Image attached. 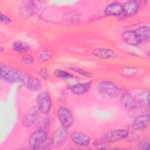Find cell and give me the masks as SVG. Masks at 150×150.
I'll list each match as a JSON object with an SVG mask.
<instances>
[{
  "instance_id": "f1b7e54d",
  "label": "cell",
  "mask_w": 150,
  "mask_h": 150,
  "mask_svg": "<svg viewBox=\"0 0 150 150\" xmlns=\"http://www.w3.org/2000/svg\"><path fill=\"white\" fill-rule=\"evenodd\" d=\"M140 147V149H149V143L147 142V143H144V144H141V145H139Z\"/></svg>"
},
{
  "instance_id": "7c38bea8",
  "label": "cell",
  "mask_w": 150,
  "mask_h": 150,
  "mask_svg": "<svg viewBox=\"0 0 150 150\" xmlns=\"http://www.w3.org/2000/svg\"><path fill=\"white\" fill-rule=\"evenodd\" d=\"M23 83L25 87L31 91H36L39 90L41 87L40 80L38 78L30 75L25 76Z\"/></svg>"
},
{
  "instance_id": "8992f818",
  "label": "cell",
  "mask_w": 150,
  "mask_h": 150,
  "mask_svg": "<svg viewBox=\"0 0 150 150\" xmlns=\"http://www.w3.org/2000/svg\"><path fill=\"white\" fill-rule=\"evenodd\" d=\"M57 116L62 127L67 128L73 122V116L71 112L65 107H60L57 110Z\"/></svg>"
},
{
  "instance_id": "52a82bcc",
  "label": "cell",
  "mask_w": 150,
  "mask_h": 150,
  "mask_svg": "<svg viewBox=\"0 0 150 150\" xmlns=\"http://www.w3.org/2000/svg\"><path fill=\"white\" fill-rule=\"evenodd\" d=\"M67 132L66 128L62 127L56 129L53 134L52 144L54 148H60L65 144L67 138Z\"/></svg>"
},
{
  "instance_id": "603a6c76",
  "label": "cell",
  "mask_w": 150,
  "mask_h": 150,
  "mask_svg": "<svg viewBox=\"0 0 150 150\" xmlns=\"http://www.w3.org/2000/svg\"><path fill=\"white\" fill-rule=\"evenodd\" d=\"M70 69H71V70L76 72L77 73L83 76H84V77H92V74L89 72V71H87V70H83L81 68H79V67H70Z\"/></svg>"
},
{
  "instance_id": "484cf974",
  "label": "cell",
  "mask_w": 150,
  "mask_h": 150,
  "mask_svg": "<svg viewBox=\"0 0 150 150\" xmlns=\"http://www.w3.org/2000/svg\"><path fill=\"white\" fill-rule=\"evenodd\" d=\"M109 144L106 143L103 141H96L93 143V146L97 149H105Z\"/></svg>"
},
{
  "instance_id": "ba28073f",
  "label": "cell",
  "mask_w": 150,
  "mask_h": 150,
  "mask_svg": "<svg viewBox=\"0 0 150 150\" xmlns=\"http://www.w3.org/2000/svg\"><path fill=\"white\" fill-rule=\"evenodd\" d=\"M120 103L122 106L128 110H133L137 106V100L128 93H124L120 97Z\"/></svg>"
},
{
  "instance_id": "ac0fdd59",
  "label": "cell",
  "mask_w": 150,
  "mask_h": 150,
  "mask_svg": "<svg viewBox=\"0 0 150 150\" xmlns=\"http://www.w3.org/2000/svg\"><path fill=\"white\" fill-rule=\"evenodd\" d=\"M37 119V113L35 111H31L28 112L23 118L22 123L26 128H29L32 126Z\"/></svg>"
},
{
  "instance_id": "5b68a950",
  "label": "cell",
  "mask_w": 150,
  "mask_h": 150,
  "mask_svg": "<svg viewBox=\"0 0 150 150\" xmlns=\"http://www.w3.org/2000/svg\"><path fill=\"white\" fill-rule=\"evenodd\" d=\"M37 108L40 112L47 114L51 109L52 101L49 93L45 90L40 91L37 97Z\"/></svg>"
},
{
  "instance_id": "3957f363",
  "label": "cell",
  "mask_w": 150,
  "mask_h": 150,
  "mask_svg": "<svg viewBox=\"0 0 150 150\" xmlns=\"http://www.w3.org/2000/svg\"><path fill=\"white\" fill-rule=\"evenodd\" d=\"M48 135L46 131L39 129L35 130L30 136L29 145L33 149H39L42 148L47 140Z\"/></svg>"
},
{
  "instance_id": "7a4b0ae2",
  "label": "cell",
  "mask_w": 150,
  "mask_h": 150,
  "mask_svg": "<svg viewBox=\"0 0 150 150\" xmlns=\"http://www.w3.org/2000/svg\"><path fill=\"white\" fill-rule=\"evenodd\" d=\"M97 90L101 96L107 98H115L120 93L118 87L112 82L107 80L101 81L98 84Z\"/></svg>"
},
{
  "instance_id": "83f0119b",
  "label": "cell",
  "mask_w": 150,
  "mask_h": 150,
  "mask_svg": "<svg viewBox=\"0 0 150 150\" xmlns=\"http://www.w3.org/2000/svg\"><path fill=\"white\" fill-rule=\"evenodd\" d=\"M38 74L42 79L44 80H46L48 78V72L47 70L46 69H43L40 70V71L38 72Z\"/></svg>"
},
{
  "instance_id": "8fae6325",
  "label": "cell",
  "mask_w": 150,
  "mask_h": 150,
  "mask_svg": "<svg viewBox=\"0 0 150 150\" xmlns=\"http://www.w3.org/2000/svg\"><path fill=\"white\" fill-rule=\"evenodd\" d=\"M149 114L139 115L132 122L131 127L134 130H140L147 127L149 124Z\"/></svg>"
},
{
  "instance_id": "6da1fadb",
  "label": "cell",
  "mask_w": 150,
  "mask_h": 150,
  "mask_svg": "<svg viewBox=\"0 0 150 150\" xmlns=\"http://www.w3.org/2000/svg\"><path fill=\"white\" fill-rule=\"evenodd\" d=\"M25 74L20 71L6 66L1 67V79L9 83H18L23 82Z\"/></svg>"
},
{
  "instance_id": "e0dca14e",
  "label": "cell",
  "mask_w": 150,
  "mask_h": 150,
  "mask_svg": "<svg viewBox=\"0 0 150 150\" xmlns=\"http://www.w3.org/2000/svg\"><path fill=\"white\" fill-rule=\"evenodd\" d=\"M140 42H148L149 40V28L146 26H142L134 30Z\"/></svg>"
},
{
  "instance_id": "277c9868",
  "label": "cell",
  "mask_w": 150,
  "mask_h": 150,
  "mask_svg": "<svg viewBox=\"0 0 150 150\" xmlns=\"http://www.w3.org/2000/svg\"><path fill=\"white\" fill-rule=\"evenodd\" d=\"M128 131L124 129H117L108 131L103 133L101 136V140L108 143H112L127 137Z\"/></svg>"
},
{
  "instance_id": "9c48e42d",
  "label": "cell",
  "mask_w": 150,
  "mask_h": 150,
  "mask_svg": "<svg viewBox=\"0 0 150 150\" xmlns=\"http://www.w3.org/2000/svg\"><path fill=\"white\" fill-rule=\"evenodd\" d=\"M70 138L74 144L80 146H87L90 142V138L87 135L78 131L73 132Z\"/></svg>"
},
{
  "instance_id": "2e32d148",
  "label": "cell",
  "mask_w": 150,
  "mask_h": 150,
  "mask_svg": "<svg viewBox=\"0 0 150 150\" xmlns=\"http://www.w3.org/2000/svg\"><path fill=\"white\" fill-rule=\"evenodd\" d=\"M91 86V82L78 83L71 86L70 87V90L75 95H83L89 90Z\"/></svg>"
},
{
  "instance_id": "5bb4252c",
  "label": "cell",
  "mask_w": 150,
  "mask_h": 150,
  "mask_svg": "<svg viewBox=\"0 0 150 150\" xmlns=\"http://www.w3.org/2000/svg\"><path fill=\"white\" fill-rule=\"evenodd\" d=\"M93 54L96 57L102 59H114L117 57L115 52L110 49L97 48L93 50Z\"/></svg>"
},
{
  "instance_id": "cb8c5ba5",
  "label": "cell",
  "mask_w": 150,
  "mask_h": 150,
  "mask_svg": "<svg viewBox=\"0 0 150 150\" xmlns=\"http://www.w3.org/2000/svg\"><path fill=\"white\" fill-rule=\"evenodd\" d=\"M121 71L125 75H127V76H128V75L132 76L136 74L137 72V70H136L135 69H134L132 67H128L122 68Z\"/></svg>"
},
{
  "instance_id": "d6986e66",
  "label": "cell",
  "mask_w": 150,
  "mask_h": 150,
  "mask_svg": "<svg viewBox=\"0 0 150 150\" xmlns=\"http://www.w3.org/2000/svg\"><path fill=\"white\" fill-rule=\"evenodd\" d=\"M13 49L19 53H25L29 50V46L21 40H16L12 43Z\"/></svg>"
},
{
  "instance_id": "9a60e30c",
  "label": "cell",
  "mask_w": 150,
  "mask_h": 150,
  "mask_svg": "<svg viewBox=\"0 0 150 150\" xmlns=\"http://www.w3.org/2000/svg\"><path fill=\"white\" fill-rule=\"evenodd\" d=\"M122 39L125 43L131 46H137L141 43L134 30L124 32L122 34Z\"/></svg>"
},
{
  "instance_id": "4fadbf2b",
  "label": "cell",
  "mask_w": 150,
  "mask_h": 150,
  "mask_svg": "<svg viewBox=\"0 0 150 150\" xmlns=\"http://www.w3.org/2000/svg\"><path fill=\"white\" fill-rule=\"evenodd\" d=\"M104 13L107 16L122 15V6L118 2H114L108 4L105 8Z\"/></svg>"
},
{
  "instance_id": "7402d4cb",
  "label": "cell",
  "mask_w": 150,
  "mask_h": 150,
  "mask_svg": "<svg viewBox=\"0 0 150 150\" xmlns=\"http://www.w3.org/2000/svg\"><path fill=\"white\" fill-rule=\"evenodd\" d=\"M52 56V52L49 49H44L39 53V59L41 62L47 61Z\"/></svg>"
},
{
  "instance_id": "d4e9b609",
  "label": "cell",
  "mask_w": 150,
  "mask_h": 150,
  "mask_svg": "<svg viewBox=\"0 0 150 150\" xmlns=\"http://www.w3.org/2000/svg\"><path fill=\"white\" fill-rule=\"evenodd\" d=\"M22 61L26 64H32L34 63V59L30 54H25L22 58Z\"/></svg>"
},
{
  "instance_id": "ffe728a7",
  "label": "cell",
  "mask_w": 150,
  "mask_h": 150,
  "mask_svg": "<svg viewBox=\"0 0 150 150\" xmlns=\"http://www.w3.org/2000/svg\"><path fill=\"white\" fill-rule=\"evenodd\" d=\"M138 101L141 104L147 105L149 107V93L148 91H143L139 94L138 97Z\"/></svg>"
},
{
  "instance_id": "44dd1931",
  "label": "cell",
  "mask_w": 150,
  "mask_h": 150,
  "mask_svg": "<svg viewBox=\"0 0 150 150\" xmlns=\"http://www.w3.org/2000/svg\"><path fill=\"white\" fill-rule=\"evenodd\" d=\"M54 74L56 77L62 79H68L73 77L71 73L61 69H56L54 71Z\"/></svg>"
},
{
  "instance_id": "30bf717a",
  "label": "cell",
  "mask_w": 150,
  "mask_h": 150,
  "mask_svg": "<svg viewBox=\"0 0 150 150\" xmlns=\"http://www.w3.org/2000/svg\"><path fill=\"white\" fill-rule=\"evenodd\" d=\"M122 6V15L125 16H130L135 15L139 9V4L138 2L134 0L127 1Z\"/></svg>"
},
{
  "instance_id": "4316f807",
  "label": "cell",
  "mask_w": 150,
  "mask_h": 150,
  "mask_svg": "<svg viewBox=\"0 0 150 150\" xmlns=\"http://www.w3.org/2000/svg\"><path fill=\"white\" fill-rule=\"evenodd\" d=\"M0 21L3 24L5 25H8L9 23H11V19L10 18H9L8 16L4 15L3 13L1 14V16H0Z\"/></svg>"
}]
</instances>
